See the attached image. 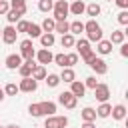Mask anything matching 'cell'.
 Returning a JSON list of instances; mask_svg holds the SVG:
<instances>
[{
    "instance_id": "obj_33",
    "label": "cell",
    "mask_w": 128,
    "mask_h": 128,
    "mask_svg": "<svg viewBox=\"0 0 128 128\" xmlns=\"http://www.w3.org/2000/svg\"><path fill=\"white\" fill-rule=\"evenodd\" d=\"M46 86H50V88H56L58 84H60V76L58 74H46Z\"/></svg>"
},
{
    "instance_id": "obj_5",
    "label": "cell",
    "mask_w": 128,
    "mask_h": 128,
    "mask_svg": "<svg viewBox=\"0 0 128 128\" xmlns=\"http://www.w3.org/2000/svg\"><path fill=\"white\" fill-rule=\"evenodd\" d=\"M20 56H22V60H34L36 50H34V44H32L30 38L20 42Z\"/></svg>"
},
{
    "instance_id": "obj_28",
    "label": "cell",
    "mask_w": 128,
    "mask_h": 128,
    "mask_svg": "<svg viewBox=\"0 0 128 128\" xmlns=\"http://www.w3.org/2000/svg\"><path fill=\"white\" fill-rule=\"evenodd\" d=\"M124 36H126L124 30H112V34H110V42H112V44H122V42H124Z\"/></svg>"
},
{
    "instance_id": "obj_39",
    "label": "cell",
    "mask_w": 128,
    "mask_h": 128,
    "mask_svg": "<svg viewBox=\"0 0 128 128\" xmlns=\"http://www.w3.org/2000/svg\"><path fill=\"white\" fill-rule=\"evenodd\" d=\"M26 28H28V20H22V18H20V20L16 22V32H18V34H20V32H26Z\"/></svg>"
},
{
    "instance_id": "obj_1",
    "label": "cell",
    "mask_w": 128,
    "mask_h": 128,
    "mask_svg": "<svg viewBox=\"0 0 128 128\" xmlns=\"http://www.w3.org/2000/svg\"><path fill=\"white\" fill-rule=\"evenodd\" d=\"M84 32H86V40H88V42H98V40H102V28H100V24H98L94 18H90L88 22H84Z\"/></svg>"
},
{
    "instance_id": "obj_43",
    "label": "cell",
    "mask_w": 128,
    "mask_h": 128,
    "mask_svg": "<svg viewBox=\"0 0 128 128\" xmlns=\"http://www.w3.org/2000/svg\"><path fill=\"white\" fill-rule=\"evenodd\" d=\"M8 10H10V2L8 0H0V16H4Z\"/></svg>"
},
{
    "instance_id": "obj_9",
    "label": "cell",
    "mask_w": 128,
    "mask_h": 128,
    "mask_svg": "<svg viewBox=\"0 0 128 128\" xmlns=\"http://www.w3.org/2000/svg\"><path fill=\"white\" fill-rule=\"evenodd\" d=\"M88 66H90L98 76H104V74L108 72V64H106L102 58H98V56H94V58L90 60V64H88Z\"/></svg>"
},
{
    "instance_id": "obj_44",
    "label": "cell",
    "mask_w": 128,
    "mask_h": 128,
    "mask_svg": "<svg viewBox=\"0 0 128 128\" xmlns=\"http://www.w3.org/2000/svg\"><path fill=\"white\" fill-rule=\"evenodd\" d=\"M120 10H128V0H112Z\"/></svg>"
},
{
    "instance_id": "obj_45",
    "label": "cell",
    "mask_w": 128,
    "mask_h": 128,
    "mask_svg": "<svg viewBox=\"0 0 128 128\" xmlns=\"http://www.w3.org/2000/svg\"><path fill=\"white\" fill-rule=\"evenodd\" d=\"M120 54H122L124 58L128 56V44H126V42H122V44H120Z\"/></svg>"
},
{
    "instance_id": "obj_26",
    "label": "cell",
    "mask_w": 128,
    "mask_h": 128,
    "mask_svg": "<svg viewBox=\"0 0 128 128\" xmlns=\"http://www.w3.org/2000/svg\"><path fill=\"white\" fill-rule=\"evenodd\" d=\"M10 8H12V10H18L22 16H24L26 10H28V8H26V0H10Z\"/></svg>"
},
{
    "instance_id": "obj_46",
    "label": "cell",
    "mask_w": 128,
    "mask_h": 128,
    "mask_svg": "<svg viewBox=\"0 0 128 128\" xmlns=\"http://www.w3.org/2000/svg\"><path fill=\"white\" fill-rule=\"evenodd\" d=\"M82 128H96V126H94V122H84Z\"/></svg>"
},
{
    "instance_id": "obj_40",
    "label": "cell",
    "mask_w": 128,
    "mask_h": 128,
    "mask_svg": "<svg viewBox=\"0 0 128 128\" xmlns=\"http://www.w3.org/2000/svg\"><path fill=\"white\" fill-rule=\"evenodd\" d=\"M96 84H98L96 76H88V78L84 80V86H86V88H92V90H94V88H96Z\"/></svg>"
},
{
    "instance_id": "obj_17",
    "label": "cell",
    "mask_w": 128,
    "mask_h": 128,
    "mask_svg": "<svg viewBox=\"0 0 128 128\" xmlns=\"http://www.w3.org/2000/svg\"><path fill=\"white\" fill-rule=\"evenodd\" d=\"M96 52H98V54H102V56L110 54V52H112V42H110V40H98Z\"/></svg>"
},
{
    "instance_id": "obj_21",
    "label": "cell",
    "mask_w": 128,
    "mask_h": 128,
    "mask_svg": "<svg viewBox=\"0 0 128 128\" xmlns=\"http://www.w3.org/2000/svg\"><path fill=\"white\" fill-rule=\"evenodd\" d=\"M26 34H28L30 38H40V34H42V28H40V24H34V22H28V28H26Z\"/></svg>"
},
{
    "instance_id": "obj_8",
    "label": "cell",
    "mask_w": 128,
    "mask_h": 128,
    "mask_svg": "<svg viewBox=\"0 0 128 128\" xmlns=\"http://www.w3.org/2000/svg\"><path fill=\"white\" fill-rule=\"evenodd\" d=\"M2 42L4 44H14L16 42V38H18V32H16V28L12 26V24H8L6 28H2Z\"/></svg>"
},
{
    "instance_id": "obj_20",
    "label": "cell",
    "mask_w": 128,
    "mask_h": 128,
    "mask_svg": "<svg viewBox=\"0 0 128 128\" xmlns=\"http://www.w3.org/2000/svg\"><path fill=\"white\" fill-rule=\"evenodd\" d=\"M112 118L114 120H124L126 118V106L124 104H116V106H112Z\"/></svg>"
},
{
    "instance_id": "obj_24",
    "label": "cell",
    "mask_w": 128,
    "mask_h": 128,
    "mask_svg": "<svg viewBox=\"0 0 128 128\" xmlns=\"http://www.w3.org/2000/svg\"><path fill=\"white\" fill-rule=\"evenodd\" d=\"M76 80V74H74V70L72 68H62V74H60V82H74Z\"/></svg>"
},
{
    "instance_id": "obj_35",
    "label": "cell",
    "mask_w": 128,
    "mask_h": 128,
    "mask_svg": "<svg viewBox=\"0 0 128 128\" xmlns=\"http://www.w3.org/2000/svg\"><path fill=\"white\" fill-rule=\"evenodd\" d=\"M20 90H18V84H14V82H8L6 86H4V94L6 96H16Z\"/></svg>"
},
{
    "instance_id": "obj_41",
    "label": "cell",
    "mask_w": 128,
    "mask_h": 128,
    "mask_svg": "<svg viewBox=\"0 0 128 128\" xmlns=\"http://www.w3.org/2000/svg\"><path fill=\"white\" fill-rule=\"evenodd\" d=\"M94 56H96V52H94V50H88V52H84V54H80V58H82V60H84L86 64H90V60H92Z\"/></svg>"
},
{
    "instance_id": "obj_25",
    "label": "cell",
    "mask_w": 128,
    "mask_h": 128,
    "mask_svg": "<svg viewBox=\"0 0 128 128\" xmlns=\"http://www.w3.org/2000/svg\"><path fill=\"white\" fill-rule=\"evenodd\" d=\"M74 42H76V38H74V34H70V32L62 34V38H60L62 48H72V46H74Z\"/></svg>"
},
{
    "instance_id": "obj_50",
    "label": "cell",
    "mask_w": 128,
    "mask_h": 128,
    "mask_svg": "<svg viewBox=\"0 0 128 128\" xmlns=\"http://www.w3.org/2000/svg\"><path fill=\"white\" fill-rule=\"evenodd\" d=\"M106 2H112V0H106Z\"/></svg>"
},
{
    "instance_id": "obj_38",
    "label": "cell",
    "mask_w": 128,
    "mask_h": 128,
    "mask_svg": "<svg viewBox=\"0 0 128 128\" xmlns=\"http://www.w3.org/2000/svg\"><path fill=\"white\" fill-rule=\"evenodd\" d=\"M76 62H78V54H76V52H70V54H66V64H68V68H72Z\"/></svg>"
},
{
    "instance_id": "obj_22",
    "label": "cell",
    "mask_w": 128,
    "mask_h": 128,
    "mask_svg": "<svg viewBox=\"0 0 128 128\" xmlns=\"http://www.w3.org/2000/svg\"><path fill=\"white\" fill-rule=\"evenodd\" d=\"M74 46H76V54H84V52L92 50V48H90V42H88L86 38H80V40H76V42H74Z\"/></svg>"
},
{
    "instance_id": "obj_12",
    "label": "cell",
    "mask_w": 128,
    "mask_h": 128,
    "mask_svg": "<svg viewBox=\"0 0 128 128\" xmlns=\"http://www.w3.org/2000/svg\"><path fill=\"white\" fill-rule=\"evenodd\" d=\"M54 42H56L54 32H42V34H40V44H42V48H52Z\"/></svg>"
},
{
    "instance_id": "obj_34",
    "label": "cell",
    "mask_w": 128,
    "mask_h": 128,
    "mask_svg": "<svg viewBox=\"0 0 128 128\" xmlns=\"http://www.w3.org/2000/svg\"><path fill=\"white\" fill-rule=\"evenodd\" d=\"M52 62H54L56 66H60V68H68V64H66V54H64V52L56 54V56L52 58Z\"/></svg>"
},
{
    "instance_id": "obj_27",
    "label": "cell",
    "mask_w": 128,
    "mask_h": 128,
    "mask_svg": "<svg viewBox=\"0 0 128 128\" xmlns=\"http://www.w3.org/2000/svg\"><path fill=\"white\" fill-rule=\"evenodd\" d=\"M90 18H94V16H98L100 12H102V8H100V4H96V2H92V4H86V10H84Z\"/></svg>"
},
{
    "instance_id": "obj_48",
    "label": "cell",
    "mask_w": 128,
    "mask_h": 128,
    "mask_svg": "<svg viewBox=\"0 0 128 128\" xmlns=\"http://www.w3.org/2000/svg\"><path fill=\"white\" fill-rule=\"evenodd\" d=\"M6 128H20L18 124H10V126H6Z\"/></svg>"
},
{
    "instance_id": "obj_15",
    "label": "cell",
    "mask_w": 128,
    "mask_h": 128,
    "mask_svg": "<svg viewBox=\"0 0 128 128\" xmlns=\"http://www.w3.org/2000/svg\"><path fill=\"white\" fill-rule=\"evenodd\" d=\"M68 10H70V14H74V16H82L84 10H86V4H84L82 0H72V4L68 6Z\"/></svg>"
},
{
    "instance_id": "obj_16",
    "label": "cell",
    "mask_w": 128,
    "mask_h": 128,
    "mask_svg": "<svg viewBox=\"0 0 128 128\" xmlns=\"http://www.w3.org/2000/svg\"><path fill=\"white\" fill-rule=\"evenodd\" d=\"M32 66H34V60H24L16 70H18V74H20L22 78H26V76H30V74H32Z\"/></svg>"
},
{
    "instance_id": "obj_52",
    "label": "cell",
    "mask_w": 128,
    "mask_h": 128,
    "mask_svg": "<svg viewBox=\"0 0 128 128\" xmlns=\"http://www.w3.org/2000/svg\"><path fill=\"white\" fill-rule=\"evenodd\" d=\"M68 2H72V0H68Z\"/></svg>"
},
{
    "instance_id": "obj_42",
    "label": "cell",
    "mask_w": 128,
    "mask_h": 128,
    "mask_svg": "<svg viewBox=\"0 0 128 128\" xmlns=\"http://www.w3.org/2000/svg\"><path fill=\"white\" fill-rule=\"evenodd\" d=\"M28 112H30V116L38 118V116H40V108H38V104H30V106H28Z\"/></svg>"
},
{
    "instance_id": "obj_3",
    "label": "cell",
    "mask_w": 128,
    "mask_h": 128,
    "mask_svg": "<svg viewBox=\"0 0 128 128\" xmlns=\"http://www.w3.org/2000/svg\"><path fill=\"white\" fill-rule=\"evenodd\" d=\"M58 102H60L64 108L74 110V108H76V104H78V98H76L70 90H64V92H60V94H58Z\"/></svg>"
},
{
    "instance_id": "obj_13",
    "label": "cell",
    "mask_w": 128,
    "mask_h": 128,
    "mask_svg": "<svg viewBox=\"0 0 128 128\" xmlns=\"http://www.w3.org/2000/svg\"><path fill=\"white\" fill-rule=\"evenodd\" d=\"M22 64V56L20 54H8L6 56V68L8 70H16Z\"/></svg>"
},
{
    "instance_id": "obj_4",
    "label": "cell",
    "mask_w": 128,
    "mask_h": 128,
    "mask_svg": "<svg viewBox=\"0 0 128 128\" xmlns=\"http://www.w3.org/2000/svg\"><path fill=\"white\" fill-rule=\"evenodd\" d=\"M66 126H68V118L66 116L52 114V116H46V120H44V128H66Z\"/></svg>"
},
{
    "instance_id": "obj_30",
    "label": "cell",
    "mask_w": 128,
    "mask_h": 128,
    "mask_svg": "<svg viewBox=\"0 0 128 128\" xmlns=\"http://www.w3.org/2000/svg\"><path fill=\"white\" fill-rule=\"evenodd\" d=\"M54 32L66 34V32H70V24H68L66 20H56V24H54Z\"/></svg>"
},
{
    "instance_id": "obj_51",
    "label": "cell",
    "mask_w": 128,
    "mask_h": 128,
    "mask_svg": "<svg viewBox=\"0 0 128 128\" xmlns=\"http://www.w3.org/2000/svg\"><path fill=\"white\" fill-rule=\"evenodd\" d=\"M0 128H4V126H0Z\"/></svg>"
},
{
    "instance_id": "obj_2",
    "label": "cell",
    "mask_w": 128,
    "mask_h": 128,
    "mask_svg": "<svg viewBox=\"0 0 128 128\" xmlns=\"http://www.w3.org/2000/svg\"><path fill=\"white\" fill-rule=\"evenodd\" d=\"M68 0H56L54 6H52V12H54V20H66V16L70 14L68 10Z\"/></svg>"
},
{
    "instance_id": "obj_29",
    "label": "cell",
    "mask_w": 128,
    "mask_h": 128,
    "mask_svg": "<svg viewBox=\"0 0 128 128\" xmlns=\"http://www.w3.org/2000/svg\"><path fill=\"white\" fill-rule=\"evenodd\" d=\"M4 16H6V20H8V24H16V22H18V20L22 18V14H20L18 10H12V8H10V10H8V12L4 14Z\"/></svg>"
},
{
    "instance_id": "obj_19",
    "label": "cell",
    "mask_w": 128,
    "mask_h": 128,
    "mask_svg": "<svg viewBox=\"0 0 128 128\" xmlns=\"http://www.w3.org/2000/svg\"><path fill=\"white\" fill-rule=\"evenodd\" d=\"M110 112H112V104H108V102H100V106L96 108V116L98 118H108Z\"/></svg>"
},
{
    "instance_id": "obj_31",
    "label": "cell",
    "mask_w": 128,
    "mask_h": 128,
    "mask_svg": "<svg viewBox=\"0 0 128 128\" xmlns=\"http://www.w3.org/2000/svg\"><path fill=\"white\" fill-rule=\"evenodd\" d=\"M54 24H56L54 18H44V22L40 24V28H42V32H54Z\"/></svg>"
},
{
    "instance_id": "obj_10",
    "label": "cell",
    "mask_w": 128,
    "mask_h": 128,
    "mask_svg": "<svg viewBox=\"0 0 128 128\" xmlns=\"http://www.w3.org/2000/svg\"><path fill=\"white\" fill-rule=\"evenodd\" d=\"M38 108H40V116H52V114H56V104L50 102V100L38 102Z\"/></svg>"
},
{
    "instance_id": "obj_36",
    "label": "cell",
    "mask_w": 128,
    "mask_h": 128,
    "mask_svg": "<svg viewBox=\"0 0 128 128\" xmlns=\"http://www.w3.org/2000/svg\"><path fill=\"white\" fill-rule=\"evenodd\" d=\"M54 6V0H38V10L40 12H50Z\"/></svg>"
},
{
    "instance_id": "obj_23",
    "label": "cell",
    "mask_w": 128,
    "mask_h": 128,
    "mask_svg": "<svg viewBox=\"0 0 128 128\" xmlns=\"http://www.w3.org/2000/svg\"><path fill=\"white\" fill-rule=\"evenodd\" d=\"M80 116H82V120H84V122H94V120H96V110H94V108H90V106H86V108H82Z\"/></svg>"
},
{
    "instance_id": "obj_11",
    "label": "cell",
    "mask_w": 128,
    "mask_h": 128,
    "mask_svg": "<svg viewBox=\"0 0 128 128\" xmlns=\"http://www.w3.org/2000/svg\"><path fill=\"white\" fill-rule=\"evenodd\" d=\"M36 58H38V62H40L42 66H46V64H50V62H52L54 54L50 52V48H42V50H38V52H36Z\"/></svg>"
},
{
    "instance_id": "obj_37",
    "label": "cell",
    "mask_w": 128,
    "mask_h": 128,
    "mask_svg": "<svg viewBox=\"0 0 128 128\" xmlns=\"http://www.w3.org/2000/svg\"><path fill=\"white\" fill-rule=\"evenodd\" d=\"M116 20H118L122 26H126V24H128V10H120L118 16H116Z\"/></svg>"
},
{
    "instance_id": "obj_47",
    "label": "cell",
    "mask_w": 128,
    "mask_h": 128,
    "mask_svg": "<svg viewBox=\"0 0 128 128\" xmlns=\"http://www.w3.org/2000/svg\"><path fill=\"white\" fill-rule=\"evenodd\" d=\"M4 96H6V94H4V88H0V102L4 100Z\"/></svg>"
},
{
    "instance_id": "obj_6",
    "label": "cell",
    "mask_w": 128,
    "mask_h": 128,
    "mask_svg": "<svg viewBox=\"0 0 128 128\" xmlns=\"http://www.w3.org/2000/svg\"><path fill=\"white\" fill-rule=\"evenodd\" d=\"M36 88H38V80H34L32 76H26V78H22L20 80V84H18V90L20 92H36Z\"/></svg>"
},
{
    "instance_id": "obj_49",
    "label": "cell",
    "mask_w": 128,
    "mask_h": 128,
    "mask_svg": "<svg viewBox=\"0 0 128 128\" xmlns=\"http://www.w3.org/2000/svg\"><path fill=\"white\" fill-rule=\"evenodd\" d=\"M0 34H2V28H0Z\"/></svg>"
},
{
    "instance_id": "obj_7",
    "label": "cell",
    "mask_w": 128,
    "mask_h": 128,
    "mask_svg": "<svg viewBox=\"0 0 128 128\" xmlns=\"http://www.w3.org/2000/svg\"><path fill=\"white\" fill-rule=\"evenodd\" d=\"M94 98H96L98 102H108V98H110V86L98 82L96 88H94Z\"/></svg>"
},
{
    "instance_id": "obj_32",
    "label": "cell",
    "mask_w": 128,
    "mask_h": 128,
    "mask_svg": "<svg viewBox=\"0 0 128 128\" xmlns=\"http://www.w3.org/2000/svg\"><path fill=\"white\" fill-rule=\"evenodd\" d=\"M82 32H84V22H80V20L70 22V34H82Z\"/></svg>"
},
{
    "instance_id": "obj_18",
    "label": "cell",
    "mask_w": 128,
    "mask_h": 128,
    "mask_svg": "<svg viewBox=\"0 0 128 128\" xmlns=\"http://www.w3.org/2000/svg\"><path fill=\"white\" fill-rule=\"evenodd\" d=\"M30 76H32L34 80H44V78H46V66H42V64H34Z\"/></svg>"
},
{
    "instance_id": "obj_14",
    "label": "cell",
    "mask_w": 128,
    "mask_h": 128,
    "mask_svg": "<svg viewBox=\"0 0 128 128\" xmlns=\"http://www.w3.org/2000/svg\"><path fill=\"white\" fill-rule=\"evenodd\" d=\"M70 92H72L76 98H82V96H84V92H86V86H84V82H80V80H74V82H70Z\"/></svg>"
}]
</instances>
